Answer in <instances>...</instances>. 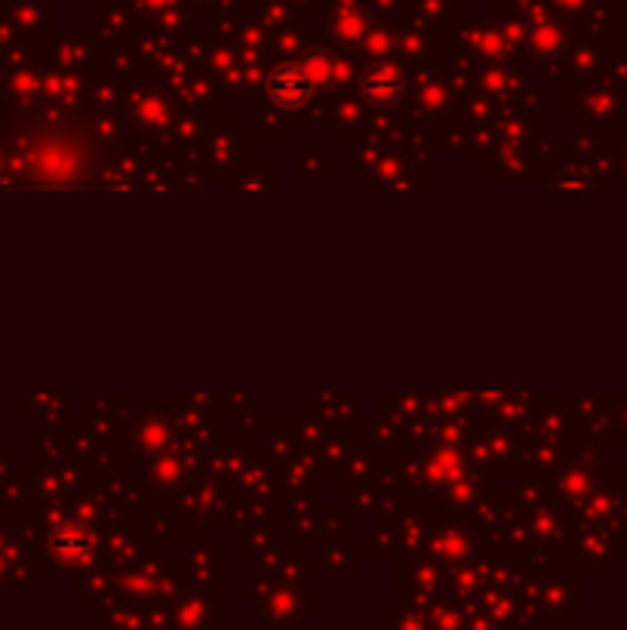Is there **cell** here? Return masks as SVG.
Here are the masks:
<instances>
[{
	"label": "cell",
	"instance_id": "7a4b0ae2",
	"mask_svg": "<svg viewBox=\"0 0 627 630\" xmlns=\"http://www.w3.org/2000/svg\"><path fill=\"white\" fill-rule=\"evenodd\" d=\"M357 87H360V96H363L366 105H372V108H391L403 96V77H400V71L394 65L375 62V65H369L360 74Z\"/></svg>",
	"mask_w": 627,
	"mask_h": 630
},
{
	"label": "cell",
	"instance_id": "3957f363",
	"mask_svg": "<svg viewBox=\"0 0 627 630\" xmlns=\"http://www.w3.org/2000/svg\"><path fill=\"white\" fill-rule=\"evenodd\" d=\"M53 551L62 560H83V557L93 551V538L83 532V529H62L53 538Z\"/></svg>",
	"mask_w": 627,
	"mask_h": 630
},
{
	"label": "cell",
	"instance_id": "5b68a950",
	"mask_svg": "<svg viewBox=\"0 0 627 630\" xmlns=\"http://www.w3.org/2000/svg\"><path fill=\"white\" fill-rule=\"evenodd\" d=\"M136 111H139L136 117L142 123H148V126H157V123H163L166 117H170V108H166V102L157 93H148L145 99H139V108Z\"/></svg>",
	"mask_w": 627,
	"mask_h": 630
},
{
	"label": "cell",
	"instance_id": "277c9868",
	"mask_svg": "<svg viewBox=\"0 0 627 630\" xmlns=\"http://www.w3.org/2000/svg\"><path fill=\"white\" fill-rule=\"evenodd\" d=\"M302 68L308 71V77H311V83L320 90V87H326V83L332 80V56L329 53H305V59H302Z\"/></svg>",
	"mask_w": 627,
	"mask_h": 630
},
{
	"label": "cell",
	"instance_id": "6da1fadb",
	"mask_svg": "<svg viewBox=\"0 0 627 630\" xmlns=\"http://www.w3.org/2000/svg\"><path fill=\"white\" fill-rule=\"evenodd\" d=\"M314 83L302 62H283L268 74V99L283 108V111H299L311 102L314 96Z\"/></svg>",
	"mask_w": 627,
	"mask_h": 630
}]
</instances>
